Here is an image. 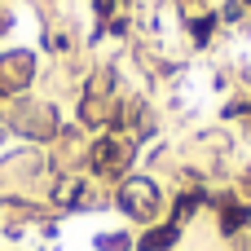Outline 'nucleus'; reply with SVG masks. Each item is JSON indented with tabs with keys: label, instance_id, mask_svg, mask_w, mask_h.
Segmentation results:
<instances>
[{
	"label": "nucleus",
	"instance_id": "f257e3e1",
	"mask_svg": "<svg viewBox=\"0 0 251 251\" xmlns=\"http://www.w3.org/2000/svg\"><path fill=\"white\" fill-rule=\"evenodd\" d=\"M119 207H124L128 216H154V207H159V190H154V181H146V176L124 181V190H119Z\"/></svg>",
	"mask_w": 251,
	"mask_h": 251
},
{
	"label": "nucleus",
	"instance_id": "f03ea898",
	"mask_svg": "<svg viewBox=\"0 0 251 251\" xmlns=\"http://www.w3.org/2000/svg\"><path fill=\"white\" fill-rule=\"evenodd\" d=\"M31 79V57L26 53H13L0 62V88H22Z\"/></svg>",
	"mask_w": 251,
	"mask_h": 251
},
{
	"label": "nucleus",
	"instance_id": "7ed1b4c3",
	"mask_svg": "<svg viewBox=\"0 0 251 251\" xmlns=\"http://www.w3.org/2000/svg\"><path fill=\"white\" fill-rule=\"evenodd\" d=\"M119 159H124V146H119L115 137H101V141H97V150H93V168L110 172V168H119Z\"/></svg>",
	"mask_w": 251,
	"mask_h": 251
},
{
	"label": "nucleus",
	"instance_id": "20e7f679",
	"mask_svg": "<svg viewBox=\"0 0 251 251\" xmlns=\"http://www.w3.org/2000/svg\"><path fill=\"white\" fill-rule=\"evenodd\" d=\"M172 243H176V225H163V229H150L141 238V251H168Z\"/></svg>",
	"mask_w": 251,
	"mask_h": 251
},
{
	"label": "nucleus",
	"instance_id": "39448f33",
	"mask_svg": "<svg viewBox=\"0 0 251 251\" xmlns=\"http://www.w3.org/2000/svg\"><path fill=\"white\" fill-rule=\"evenodd\" d=\"M243 221H247V207H229V212H225V221H221V225H225V229H238V225H243Z\"/></svg>",
	"mask_w": 251,
	"mask_h": 251
},
{
	"label": "nucleus",
	"instance_id": "423d86ee",
	"mask_svg": "<svg viewBox=\"0 0 251 251\" xmlns=\"http://www.w3.org/2000/svg\"><path fill=\"white\" fill-rule=\"evenodd\" d=\"M207 31H212V18H203V22H194V35H199V40H207Z\"/></svg>",
	"mask_w": 251,
	"mask_h": 251
}]
</instances>
